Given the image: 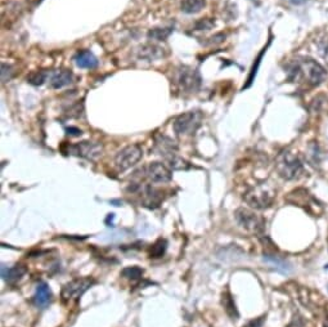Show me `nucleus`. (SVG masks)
<instances>
[{
  "label": "nucleus",
  "mask_w": 328,
  "mask_h": 327,
  "mask_svg": "<svg viewBox=\"0 0 328 327\" xmlns=\"http://www.w3.org/2000/svg\"><path fill=\"white\" fill-rule=\"evenodd\" d=\"M121 274H122V277L124 278H127V280H139L142 277V274H143V270L139 268V267L137 266H133V267H126L122 272H121Z\"/></svg>",
  "instance_id": "22"
},
{
  "label": "nucleus",
  "mask_w": 328,
  "mask_h": 327,
  "mask_svg": "<svg viewBox=\"0 0 328 327\" xmlns=\"http://www.w3.org/2000/svg\"><path fill=\"white\" fill-rule=\"evenodd\" d=\"M261 324H263V318H260V320L258 321V324H256V322H255V321H252L251 324L248 325V327H260V326H261Z\"/></svg>",
  "instance_id": "28"
},
{
  "label": "nucleus",
  "mask_w": 328,
  "mask_h": 327,
  "mask_svg": "<svg viewBox=\"0 0 328 327\" xmlns=\"http://www.w3.org/2000/svg\"><path fill=\"white\" fill-rule=\"evenodd\" d=\"M205 7V0H183L181 1V10L184 13L194 14L198 13Z\"/></svg>",
  "instance_id": "19"
},
{
  "label": "nucleus",
  "mask_w": 328,
  "mask_h": 327,
  "mask_svg": "<svg viewBox=\"0 0 328 327\" xmlns=\"http://www.w3.org/2000/svg\"><path fill=\"white\" fill-rule=\"evenodd\" d=\"M95 281L93 278H89V277H84V278H76V280H72L70 282H67L62 289V299L64 301H72L77 300L79 297L90 289L93 286Z\"/></svg>",
  "instance_id": "9"
},
{
  "label": "nucleus",
  "mask_w": 328,
  "mask_h": 327,
  "mask_svg": "<svg viewBox=\"0 0 328 327\" xmlns=\"http://www.w3.org/2000/svg\"><path fill=\"white\" fill-rule=\"evenodd\" d=\"M288 3L294 4V5H300V4H304L306 3L308 0H287Z\"/></svg>",
  "instance_id": "27"
},
{
  "label": "nucleus",
  "mask_w": 328,
  "mask_h": 327,
  "mask_svg": "<svg viewBox=\"0 0 328 327\" xmlns=\"http://www.w3.org/2000/svg\"><path fill=\"white\" fill-rule=\"evenodd\" d=\"M264 262L265 263L270 264L273 268H274L277 272H279V273H283V274H287L290 273V270H291V267H290V264L286 262L285 259H282V258L279 257H275V255H264Z\"/></svg>",
  "instance_id": "17"
},
{
  "label": "nucleus",
  "mask_w": 328,
  "mask_h": 327,
  "mask_svg": "<svg viewBox=\"0 0 328 327\" xmlns=\"http://www.w3.org/2000/svg\"><path fill=\"white\" fill-rule=\"evenodd\" d=\"M223 305L225 308V312L232 320H237L238 317V312L236 309V304L232 299V297L229 295V293H224L223 294Z\"/></svg>",
  "instance_id": "21"
},
{
  "label": "nucleus",
  "mask_w": 328,
  "mask_h": 327,
  "mask_svg": "<svg viewBox=\"0 0 328 327\" xmlns=\"http://www.w3.org/2000/svg\"><path fill=\"white\" fill-rule=\"evenodd\" d=\"M74 62L77 67L89 68V70H93V68H95L98 66L97 57L89 51L77 52V53L75 54Z\"/></svg>",
  "instance_id": "16"
},
{
  "label": "nucleus",
  "mask_w": 328,
  "mask_h": 327,
  "mask_svg": "<svg viewBox=\"0 0 328 327\" xmlns=\"http://www.w3.org/2000/svg\"><path fill=\"white\" fill-rule=\"evenodd\" d=\"M129 191L135 193L141 200L142 205L144 208H148V209H156L164 200V196H162L161 191L153 188L149 184H133L129 188Z\"/></svg>",
  "instance_id": "6"
},
{
  "label": "nucleus",
  "mask_w": 328,
  "mask_h": 327,
  "mask_svg": "<svg viewBox=\"0 0 328 327\" xmlns=\"http://www.w3.org/2000/svg\"><path fill=\"white\" fill-rule=\"evenodd\" d=\"M235 219L237 224L244 231L255 235H261L264 232L265 222L261 216L256 215L255 212L247 209H238L235 212Z\"/></svg>",
  "instance_id": "5"
},
{
  "label": "nucleus",
  "mask_w": 328,
  "mask_h": 327,
  "mask_svg": "<svg viewBox=\"0 0 328 327\" xmlns=\"http://www.w3.org/2000/svg\"><path fill=\"white\" fill-rule=\"evenodd\" d=\"M290 327H298V325H296V326H290Z\"/></svg>",
  "instance_id": "29"
},
{
  "label": "nucleus",
  "mask_w": 328,
  "mask_h": 327,
  "mask_svg": "<svg viewBox=\"0 0 328 327\" xmlns=\"http://www.w3.org/2000/svg\"><path fill=\"white\" fill-rule=\"evenodd\" d=\"M66 130H67V134L74 135V137H77V135L81 134V130H79L77 128H74V126H70V128H67Z\"/></svg>",
  "instance_id": "26"
},
{
  "label": "nucleus",
  "mask_w": 328,
  "mask_h": 327,
  "mask_svg": "<svg viewBox=\"0 0 328 327\" xmlns=\"http://www.w3.org/2000/svg\"><path fill=\"white\" fill-rule=\"evenodd\" d=\"M290 76L294 80L305 79L309 84L319 85L326 79V70L314 59L304 58L302 61L296 62L290 68Z\"/></svg>",
  "instance_id": "1"
},
{
  "label": "nucleus",
  "mask_w": 328,
  "mask_h": 327,
  "mask_svg": "<svg viewBox=\"0 0 328 327\" xmlns=\"http://www.w3.org/2000/svg\"><path fill=\"white\" fill-rule=\"evenodd\" d=\"M103 151V146L99 142H90V141H83L75 145L68 146V153L77 157H83V159L90 160L94 161L102 155Z\"/></svg>",
  "instance_id": "8"
},
{
  "label": "nucleus",
  "mask_w": 328,
  "mask_h": 327,
  "mask_svg": "<svg viewBox=\"0 0 328 327\" xmlns=\"http://www.w3.org/2000/svg\"><path fill=\"white\" fill-rule=\"evenodd\" d=\"M202 118L204 116L201 111H188L181 114L174 120V124H173L174 132L180 137L194 134L201 126Z\"/></svg>",
  "instance_id": "4"
},
{
  "label": "nucleus",
  "mask_w": 328,
  "mask_h": 327,
  "mask_svg": "<svg viewBox=\"0 0 328 327\" xmlns=\"http://www.w3.org/2000/svg\"><path fill=\"white\" fill-rule=\"evenodd\" d=\"M171 31L173 29L171 27H160V29H152V30L148 31V39H151V40H165V39H168L169 35L171 34Z\"/></svg>",
  "instance_id": "20"
},
{
  "label": "nucleus",
  "mask_w": 328,
  "mask_h": 327,
  "mask_svg": "<svg viewBox=\"0 0 328 327\" xmlns=\"http://www.w3.org/2000/svg\"><path fill=\"white\" fill-rule=\"evenodd\" d=\"M142 155H143V151L139 145L126 146L115 157V166L119 172H125L131 166H134L142 159Z\"/></svg>",
  "instance_id": "7"
},
{
  "label": "nucleus",
  "mask_w": 328,
  "mask_h": 327,
  "mask_svg": "<svg viewBox=\"0 0 328 327\" xmlns=\"http://www.w3.org/2000/svg\"><path fill=\"white\" fill-rule=\"evenodd\" d=\"M47 78L48 72H45V71H35V72L27 76V81L32 85H41L44 81L47 80Z\"/></svg>",
  "instance_id": "23"
},
{
  "label": "nucleus",
  "mask_w": 328,
  "mask_h": 327,
  "mask_svg": "<svg viewBox=\"0 0 328 327\" xmlns=\"http://www.w3.org/2000/svg\"><path fill=\"white\" fill-rule=\"evenodd\" d=\"M164 56V49L156 45H143L139 51V57L148 61H154Z\"/></svg>",
  "instance_id": "18"
},
{
  "label": "nucleus",
  "mask_w": 328,
  "mask_h": 327,
  "mask_svg": "<svg viewBox=\"0 0 328 327\" xmlns=\"http://www.w3.org/2000/svg\"><path fill=\"white\" fill-rule=\"evenodd\" d=\"M74 80V75L68 70H57L49 74V81H51L52 88L60 89L66 85L71 84Z\"/></svg>",
  "instance_id": "13"
},
{
  "label": "nucleus",
  "mask_w": 328,
  "mask_h": 327,
  "mask_svg": "<svg viewBox=\"0 0 328 327\" xmlns=\"http://www.w3.org/2000/svg\"><path fill=\"white\" fill-rule=\"evenodd\" d=\"M177 83L179 84L181 90L188 91V93H194V91L198 90L200 85H201V76H200L197 70L188 67V66H183L180 70L178 71Z\"/></svg>",
  "instance_id": "11"
},
{
  "label": "nucleus",
  "mask_w": 328,
  "mask_h": 327,
  "mask_svg": "<svg viewBox=\"0 0 328 327\" xmlns=\"http://www.w3.org/2000/svg\"><path fill=\"white\" fill-rule=\"evenodd\" d=\"M25 273H26V268L21 264H16L13 267H7L3 264L1 267V277L8 283L17 282L24 277Z\"/></svg>",
  "instance_id": "15"
},
{
  "label": "nucleus",
  "mask_w": 328,
  "mask_h": 327,
  "mask_svg": "<svg viewBox=\"0 0 328 327\" xmlns=\"http://www.w3.org/2000/svg\"><path fill=\"white\" fill-rule=\"evenodd\" d=\"M35 305L41 309L47 308L49 305V303L52 301V291L49 289L45 282L39 283L36 286V291H35V297H34Z\"/></svg>",
  "instance_id": "14"
},
{
  "label": "nucleus",
  "mask_w": 328,
  "mask_h": 327,
  "mask_svg": "<svg viewBox=\"0 0 328 327\" xmlns=\"http://www.w3.org/2000/svg\"><path fill=\"white\" fill-rule=\"evenodd\" d=\"M143 177L151 183H169L173 178L171 170L162 162H149L141 169Z\"/></svg>",
  "instance_id": "12"
},
{
  "label": "nucleus",
  "mask_w": 328,
  "mask_h": 327,
  "mask_svg": "<svg viewBox=\"0 0 328 327\" xmlns=\"http://www.w3.org/2000/svg\"><path fill=\"white\" fill-rule=\"evenodd\" d=\"M7 74L9 75V79H12V76H13V68H12V66H9V64L3 63L1 64V80H3L4 83L7 80Z\"/></svg>",
  "instance_id": "25"
},
{
  "label": "nucleus",
  "mask_w": 328,
  "mask_h": 327,
  "mask_svg": "<svg viewBox=\"0 0 328 327\" xmlns=\"http://www.w3.org/2000/svg\"><path fill=\"white\" fill-rule=\"evenodd\" d=\"M274 195L270 189L267 188L265 186H259L251 188L246 195H244V200L246 203L250 206L255 208V209H265L269 208L273 203Z\"/></svg>",
  "instance_id": "10"
},
{
  "label": "nucleus",
  "mask_w": 328,
  "mask_h": 327,
  "mask_svg": "<svg viewBox=\"0 0 328 327\" xmlns=\"http://www.w3.org/2000/svg\"><path fill=\"white\" fill-rule=\"evenodd\" d=\"M277 170L282 178L292 180V179L298 178L302 173V164L298 156H295L291 152L285 151L278 156Z\"/></svg>",
  "instance_id": "3"
},
{
  "label": "nucleus",
  "mask_w": 328,
  "mask_h": 327,
  "mask_svg": "<svg viewBox=\"0 0 328 327\" xmlns=\"http://www.w3.org/2000/svg\"><path fill=\"white\" fill-rule=\"evenodd\" d=\"M166 241L165 239H158L157 242L154 243L153 246H152V250H151V257L152 258H160L164 255L165 250H166Z\"/></svg>",
  "instance_id": "24"
},
{
  "label": "nucleus",
  "mask_w": 328,
  "mask_h": 327,
  "mask_svg": "<svg viewBox=\"0 0 328 327\" xmlns=\"http://www.w3.org/2000/svg\"><path fill=\"white\" fill-rule=\"evenodd\" d=\"M156 151L158 155L162 156L169 166L174 170H187L189 169V164L184 159H181L178 155V147L175 142L165 135L156 137Z\"/></svg>",
  "instance_id": "2"
}]
</instances>
